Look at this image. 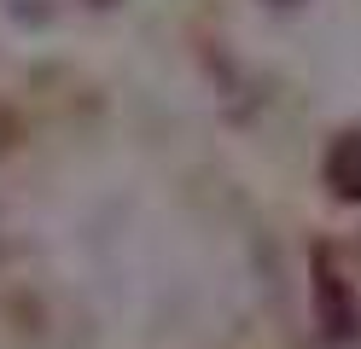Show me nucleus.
Wrapping results in <instances>:
<instances>
[{"instance_id": "f03ea898", "label": "nucleus", "mask_w": 361, "mask_h": 349, "mask_svg": "<svg viewBox=\"0 0 361 349\" xmlns=\"http://www.w3.org/2000/svg\"><path fill=\"white\" fill-rule=\"evenodd\" d=\"M314 302H321V326H326V338H332V343H350V338L361 332V309L350 302L344 279H338L332 268L314 279Z\"/></svg>"}, {"instance_id": "7ed1b4c3", "label": "nucleus", "mask_w": 361, "mask_h": 349, "mask_svg": "<svg viewBox=\"0 0 361 349\" xmlns=\"http://www.w3.org/2000/svg\"><path fill=\"white\" fill-rule=\"evenodd\" d=\"M274 6H298V0H274Z\"/></svg>"}, {"instance_id": "f257e3e1", "label": "nucleus", "mask_w": 361, "mask_h": 349, "mask_svg": "<svg viewBox=\"0 0 361 349\" xmlns=\"http://www.w3.org/2000/svg\"><path fill=\"white\" fill-rule=\"evenodd\" d=\"M321 175H326V186H332V198H338V204H361V128L338 134L332 146H326Z\"/></svg>"}]
</instances>
